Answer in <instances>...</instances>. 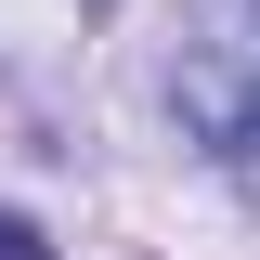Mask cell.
<instances>
[{
	"mask_svg": "<svg viewBox=\"0 0 260 260\" xmlns=\"http://www.w3.org/2000/svg\"><path fill=\"white\" fill-rule=\"evenodd\" d=\"M169 104H182V130L208 143V169L260 208V0H195L182 13Z\"/></svg>",
	"mask_w": 260,
	"mask_h": 260,
	"instance_id": "6da1fadb",
	"label": "cell"
},
{
	"mask_svg": "<svg viewBox=\"0 0 260 260\" xmlns=\"http://www.w3.org/2000/svg\"><path fill=\"white\" fill-rule=\"evenodd\" d=\"M0 260H52V247H39V221H13V208H0Z\"/></svg>",
	"mask_w": 260,
	"mask_h": 260,
	"instance_id": "7a4b0ae2",
	"label": "cell"
}]
</instances>
